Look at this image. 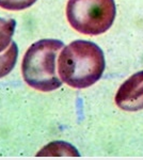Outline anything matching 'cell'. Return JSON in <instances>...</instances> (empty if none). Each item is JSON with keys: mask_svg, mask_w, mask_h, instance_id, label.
<instances>
[{"mask_svg": "<svg viewBox=\"0 0 143 160\" xmlns=\"http://www.w3.org/2000/svg\"><path fill=\"white\" fill-rule=\"evenodd\" d=\"M105 56L95 43L78 40L61 50L58 73L62 81L74 89H85L98 81L105 71Z\"/></svg>", "mask_w": 143, "mask_h": 160, "instance_id": "obj_1", "label": "cell"}, {"mask_svg": "<svg viewBox=\"0 0 143 160\" xmlns=\"http://www.w3.org/2000/svg\"><path fill=\"white\" fill-rule=\"evenodd\" d=\"M64 47L59 40H41L28 48L22 63V73L29 87L41 92H51L62 84L56 71L58 53Z\"/></svg>", "mask_w": 143, "mask_h": 160, "instance_id": "obj_2", "label": "cell"}, {"mask_svg": "<svg viewBox=\"0 0 143 160\" xmlns=\"http://www.w3.org/2000/svg\"><path fill=\"white\" fill-rule=\"evenodd\" d=\"M116 15L114 0H69L66 18L73 29L87 35H100L110 29Z\"/></svg>", "mask_w": 143, "mask_h": 160, "instance_id": "obj_3", "label": "cell"}, {"mask_svg": "<svg viewBox=\"0 0 143 160\" xmlns=\"http://www.w3.org/2000/svg\"><path fill=\"white\" fill-rule=\"evenodd\" d=\"M114 100L122 110L134 112L143 109V71L131 75L121 84Z\"/></svg>", "mask_w": 143, "mask_h": 160, "instance_id": "obj_4", "label": "cell"}, {"mask_svg": "<svg viewBox=\"0 0 143 160\" xmlns=\"http://www.w3.org/2000/svg\"><path fill=\"white\" fill-rule=\"evenodd\" d=\"M38 156H79L77 149L66 142H51L40 151Z\"/></svg>", "mask_w": 143, "mask_h": 160, "instance_id": "obj_5", "label": "cell"}, {"mask_svg": "<svg viewBox=\"0 0 143 160\" xmlns=\"http://www.w3.org/2000/svg\"><path fill=\"white\" fill-rule=\"evenodd\" d=\"M18 48L15 42H12L7 50L0 53V78L11 73L16 64Z\"/></svg>", "mask_w": 143, "mask_h": 160, "instance_id": "obj_6", "label": "cell"}, {"mask_svg": "<svg viewBox=\"0 0 143 160\" xmlns=\"http://www.w3.org/2000/svg\"><path fill=\"white\" fill-rule=\"evenodd\" d=\"M15 27H16L15 19L0 18V53L7 50L11 45Z\"/></svg>", "mask_w": 143, "mask_h": 160, "instance_id": "obj_7", "label": "cell"}, {"mask_svg": "<svg viewBox=\"0 0 143 160\" xmlns=\"http://www.w3.org/2000/svg\"><path fill=\"white\" fill-rule=\"evenodd\" d=\"M38 0H0V8L9 11H22L28 9Z\"/></svg>", "mask_w": 143, "mask_h": 160, "instance_id": "obj_8", "label": "cell"}]
</instances>
